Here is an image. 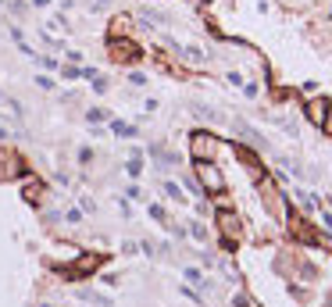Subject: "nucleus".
<instances>
[{"label": "nucleus", "mask_w": 332, "mask_h": 307, "mask_svg": "<svg viewBox=\"0 0 332 307\" xmlns=\"http://www.w3.org/2000/svg\"><path fill=\"white\" fill-rule=\"evenodd\" d=\"M218 136H211V132H204V129H196L193 136H189V150H193V158L196 161H215V154H218Z\"/></svg>", "instance_id": "obj_1"}, {"label": "nucleus", "mask_w": 332, "mask_h": 307, "mask_svg": "<svg viewBox=\"0 0 332 307\" xmlns=\"http://www.w3.org/2000/svg\"><path fill=\"white\" fill-rule=\"evenodd\" d=\"M196 182L207 189V193H222L225 189V175L215 168V161H196Z\"/></svg>", "instance_id": "obj_2"}, {"label": "nucleus", "mask_w": 332, "mask_h": 307, "mask_svg": "<svg viewBox=\"0 0 332 307\" xmlns=\"http://www.w3.org/2000/svg\"><path fill=\"white\" fill-rule=\"evenodd\" d=\"M100 261H104L100 254H86V257H79L72 268H64V272H72L68 279H86L90 272H97V268H100Z\"/></svg>", "instance_id": "obj_3"}, {"label": "nucleus", "mask_w": 332, "mask_h": 307, "mask_svg": "<svg viewBox=\"0 0 332 307\" xmlns=\"http://www.w3.org/2000/svg\"><path fill=\"white\" fill-rule=\"evenodd\" d=\"M140 54V47L132 40H121V36H111V57L114 61H132Z\"/></svg>", "instance_id": "obj_4"}, {"label": "nucleus", "mask_w": 332, "mask_h": 307, "mask_svg": "<svg viewBox=\"0 0 332 307\" xmlns=\"http://www.w3.org/2000/svg\"><path fill=\"white\" fill-rule=\"evenodd\" d=\"M304 114L314 122V125H325V114H328V100H307Z\"/></svg>", "instance_id": "obj_5"}, {"label": "nucleus", "mask_w": 332, "mask_h": 307, "mask_svg": "<svg viewBox=\"0 0 332 307\" xmlns=\"http://www.w3.org/2000/svg\"><path fill=\"white\" fill-rule=\"evenodd\" d=\"M107 132H114L118 139H132V136H136V125L121 122V118H111V122H107Z\"/></svg>", "instance_id": "obj_6"}, {"label": "nucleus", "mask_w": 332, "mask_h": 307, "mask_svg": "<svg viewBox=\"0 0 332 307\" xmlns=\"http://www.w3.org/2000/svg\"><path fill=\"white\" fill-rule=\"evenodd\" d=\"M218 228H222V236H229V243L239 236V221L236 214H218Z\"/></svg>", "instance_id": "obj_7"}, {"label": "nucleus", "mask_w": 332, "mask_h": 307, "mask_svg": "<svg viewBox=\"0 0 332 307\" xmlns=\"http://www.w3.org/2000/svg\"><path fill=\"white\" fill-rule=\"evenodd\" d=\"M175 50H179L189 64H204V61H207V50H200V47H182V43H179Z\"/></svg>", "instance_id": "obj_8"}, {"label": "nucleus", "mask_w": 332, "mask_h": 307, "mask_svg": "<svg viewBox=\"0 0 332 307\" xmlns=\"http://www.w3.org/2000/svg\"><path fill=\"white\" fill-rule=\"evenodd\" d=\"M22 197H25L29 204H39V197H43V182L29 179V182H25V189H22Z\"/></svg>", "instance_id": "obj_9"}, {"label": "nucleus", "mask_w": 332, "mask_h": 307, "mask_svg": "<svg viewBox=\"0 0 332 307\" xmlns=\"http://www.w3.org/2000/svg\"><path fill=\"white\" fill-rule=\"evenodd\" d=\"M186 282H193V286H207V279H204V272H200V268H186Z\"/></svg>", "instance_id": "obj_10"}, {"label": "nucleus", "mask_w": 332, "mask_h": 307, "mask_svg": "<svg viewBox=\"0 0 332 307\" xmlns=\"http://www.w3.org/2000/svg\"><path fill=\"white\" fill-rule=\"evenodd\" d=\"M125 168H129V175H140V172H143V154H140V150L129 158V165H125Z\"/></svg>", "instance_id": "obj_11"}, {"label": "nucleus", "mask_w": 332, "mask_h": 307, "mask_svg": "<svg viewBox=\"0 0 332 307\" xmlns=\"http://www.w3.org/2000/svg\"><path fill=\"white\" fill-rule=\"evenodd\" d=\"M193 114H200V118H211V122H218L222 114L218 111H211V107H204V104H193Z\"/></svg>", "instance_id": "obj_12"}, {"label": "nucleus", "mask_w": 332, "mask_h": 307, "mask_svg": "<svg viewBox=\"0 0 332 307\" xmlns=\"http://www.w3.org/2000/svg\"><path fill=\"white\" fill-rule=\"evenodd\" d=\"M150 218H154L157 225H168V214H164V207H161V204H150Z\"/></svg>", "instance_id": "obj_13"}, {"label": "nucleus", "mask_w": 332, "mask_h": 307, "mask_svg": "<svg viewBox=\"0 0 332 307\" xmlns=\"http://www.w3.org/2000/svg\"><path fill=\"white\" fill-rule=\"evenodd\" d=\"M161 189H164V197H172V200H182V189H179L175 182H164Z\"/></svg>", "instance_id": "obj_14"}, {"label": "nucleus", "mask_w": 332, "mask_h": 307, "mask_svg": "<svg viewBox=\"0 0 332 307\" xmlns=\"http://www.w3.org/2000/svg\"><path fill=\"white\" fill-rule=\"evenodd\" d=\"M75 158H79V165H93V150H90V146H79Z\"/></svg>", "instance_id": "obj_15"}, {"label": "nucleus", "mask_w": 332, "mask_h": 307, "mask_svg": "<svg viewBox=\"0 0 332 307\" xmlns=\"http://www.w3.org/2000/svg\"><path fill=\"white\" fill-rule=\"evenodd\" d=\"M61 75H64V79H68V83H75V79H82V68H72V64H68V68H64Z\"/></svg>", "instance_id": "obj_16"}, {"label": "nucleus", "mask_w": 332, "mask_h": 307, "mask_svg": "<svg viewBox=\"0 0 332 307\" xmlns=\"http://www.w3.org/2000/svg\"><path fill=\"white\" fill-rule=\"evenodd\" d=\"M86 118H90V122H104L107 114H104V107H90V114H86Z\"/></svg>", "instance_id": "obj_17"}, {"label": "nucleus", "mask_w": 332, "mask_h": 307, "mask_svg": "<svg viewBox=\"0 0 332 307\" xmlns=\"http://www.w3.org/2000/svg\"><path fill=\"white\" fill-rule=\"evenodd\" d=\"M129 83H132V86H147V75H143V71H129Z\"/></svg>", "instance_id": "obj_18"}, {"label": "nucleus", "mask_w": 332, "mask_h": 307, "mask_svg": "<svg viewBox=\"0 0 332 307\" xmlns=\"http://www.w3.org/2000/svg\"><path fill=\"white\" fill-rule=\"evenodd\" d=\"M93 90H97V93H107V79H104V75H97V79H93Z\"/></svg>", "instance_id": "obj_19"}, {"label": "nucleus", "mask_w": 332, "mask_h": 307, "mask_svg": "<svg viewBox=\"0 0 332 307\" xmlns=\"http://www.w3.org/2000/svg\"><path fill=\"white\" fill-rule=\"evenodd\" d=\"M125 193H129V200H143V189H140V186H129Z\"/></svg>", "instance_id": "obj_20"}, {"label": "nucleus", "mask_w": 332, "mask_h": 307, "mask_svg": "<svg viewBox=\"0 0 332 307\" xmlns=\"http://www.w3.org/2000/svg\"><path fill=\"white\" fill-rule=\"evenodd\" d=\"M64 221H72V225H75V221H82V211H79V207H75V211H68V214H64Z\"/></svg>", "instance_id": "obj_21"}, {"label": "nucleus", "mask_w": 332, "mask_h": 307, "mask_svg": "<svg viewBox=\"0 0 332 307\" xmlns=\"http://www.w3.org/2000/svg\"><path fill=\"white\" fill-rule=\"evenodd\" d=\"M189 233H193V236H196V240H204V236H207V233H204V225H196V221H193V225H189Z\"/></svg>", "instance_id": "obj_22"}, {"label": "nucleus", "mask_w": 332, "mask_h": 307, "mask_svg": "<svg viewBox=\"0 0 332 307\" xmlns=\"http://www.w3.org/2000/svg\"><path fill=\"white\" fill-rule=\"evenodd\" d=\"M107 4H111V0H93V4H90V8H93V11H104Z\"/></svg>", "instance_id": "obj_23"}, {"label": "nucleus", "mask_w": 332, "mask_h": 307, "mask_svg": "<svg viewBox=\"0 0 332 307\" xmlns=\"http://www.w3.org/2000/svg\"><path fill=\"white\" fill-rule=\"evenodd\" d=\"M321 129H328V132H332V104H328V114H325V125H321Z\"/></svg>", "instance_id": "obj_24"}, {"label": "nucleus", "mask_w": 332, "mask_h": 307, "mask_svg": "<svg viewBox=\"0 0 332 307\" xmlns=\"http://www.w3.org/2000/svg\"><path fill=\"white\" fill-rule=\"evenodd\" d=\"M8 136H11V132H8V129H4V125H0V139H8Z\"/></svg>", "instance_id": "obj_25"}]
</instances>
